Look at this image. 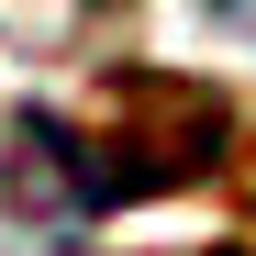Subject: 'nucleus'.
I'll list each match as a JSON object with an SVG mask.
<instances>
[{"label": "nucleus", "instance_id": "obj_1", "mask_svg": "<svg viewBox=\"0 0 256 256\" xmlns=\"http://www.w3.org/2000/svg\"><path fill=\"white\" fill-rule=\"evenodd\" d=\"M223 145H234V112L212 90L122 67L100 122L45 112V100H22L0 122V200H12L22 223H45V234H90V223H112V212H134V200H167V190L212 178Z\"/></svg>", "mask_w": 256, "mask_h": 256}, {"label": "nucleus", "instance_id": "obj_2", "mask_svg": "<svg viewBox=\"0 0 256 256\" xmlns=\"http://www.w3.org/2000/svg\"><path fill=\"white\" fill-rule=\"evenodd\" d=\"M212 12V34H234V45H256V0H200Z\"/></svg>", "mask_w": 256, "mask_h": 256}, {"label": "nucleus", "instance_id": "obj_3", "mask_svg": "<svg viewBox=\"0 0 256 256\" xmlns=\"http://www.w3.org/2000/svg\"><path fill=\"white\" fill-rule=\"evenodd\" d=\"M200 256H256V245H200Z\"/></svg>", "mask_w": 256, "mask_h": 256}]
</instances>
